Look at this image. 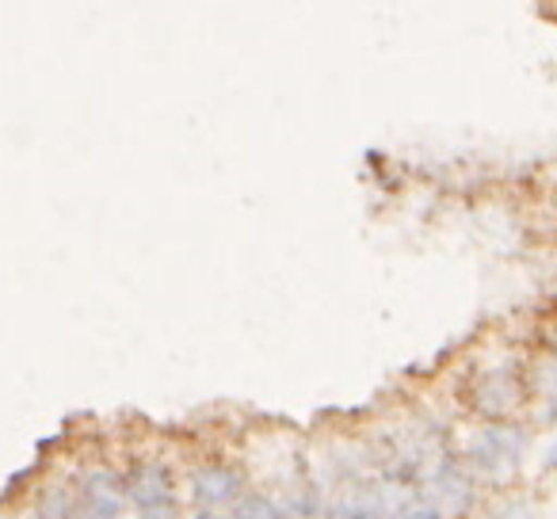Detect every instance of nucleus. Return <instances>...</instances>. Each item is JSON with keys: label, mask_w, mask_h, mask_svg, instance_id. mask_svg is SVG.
Wrapping results in <instances>:
<instances>
[{"label": "nucleus", "mask_w": 557, "mask_h": 519, "mask_svg": "<svg viewBox=\"0 0 557 519\" xmlns=\"http://www.w3.org/2000/svg\"><path fill=\"white\" fill-rule=\"evenodd\" d=\"M470 458H473V466H478L481 473H488V478H500V473H508L511 466L523 458V435H519L516 428L493 424V428H485L478 440H473Z\"/></svg>", "instance_id": "f257e3e1"}, {"label": "nucleus", "mask_w": 557, "mask_h": 519, "mask_svg": "<svg viewBox=\"0 0 557 519\" xmlns=\"http://www.w3.org/2000/svg\"><path fill=\"white\" fill-rule=\"evenodd\" d=\"M191 496L199 508H222V504L245 501V478L233 466H202L191 478Z\"/></svg>", "instance_id": "f03ea898"}, {"label": "nucleus", "mask_w": 557, "mask_h": 519, "mask_svg": "<svg viewBox=\"0 0 557 519\" xmlns=\"http://www.w3.org/2000/svg\"><path fill=\"white\" fill-rule=\"evenodd\" d=\"M126 501H131L138 511L164 508V504H172V478H169V470H164V466H157V462L138 466V470L126 478Z\"/></svg>", "instance_id": "7ed1b4c3"}, {"label": "nucleus", "mask_w": 557, "mask_h": 519, "mask_svg": "<svg viewBox=\"0 0 557 519\" xmlns=\"http://www.w3.org/2000/svg\"><path fill=\"white\" fill-rule=\"evenodd\" d=\"M519 397H523V382L511 379V374H488L478 386V409L485 412V417L500 420L516 409Z\"/></svg>", "instance_id": "20e7f679"}, {"label": "nucleus", "mask_w": 557, "mask_h": 519, "mask_svg": "<svg viewBox=\"0 0 557 519\" xmlns=\"http://www.w3.org/2000/svg\"><path fill=\"white\" fill-rule=\"evenodd\" d=\"M432 485L440 489V493L447 496V501L455 504L458 511H466V508L473 504V485H470V478H466V473L458 470L455 462L440 466V470H435V478H432Z\"/></svg>", "instance_id": "39448f33"}, {"label": "nucleus", "mask_w": 557, "mask_h": 519, "mask_svg": "<svg viewBox=\"0 0 557 519\" xmlns=\"http://www.w3.org/2000/svg\"><path fill=\"white\" fill-rule=\"evenodd\" d=\"M42 519H73L77 516V501H73L70 489H50L47 496H42Z\"/></svg>", "instance_id": "423d86ee"}, {"label": "nucleus", "mask_w": 557, "mask_h": 519, "mask_svg": "<svg viewBox=\"0 0 557 519\" xmlns=\"http://www.w3.org/2000/svg\"><path fill=\"white\" fill-rule=\"evenodd\" d=\"M233 519H278V508L268 501V496H245L233 508Z\"/></svg>", "instance_id": "0eeeda50"}, {"label": "nucleus", "mask_w": 557, "mask_h": 519, "mask_svg": "<svg viewBox=\"0 0 557 519\" xmlns=\"http://www.w3.org/2000/svg\"><path fill=\"white\" fill-rule=\"evenodd\" d=\"M397 519H443L440 508H428V504H420V508H405Z\"/></svg>", "instance_id": "6e6552de"}, {"label": "nucleus", "mask_w": 557, "mask_h": 519, "mask_svg": "<svg viewBox=\"0 0 557 519\" xmlns=\"http://www.w3.org/2000/svg\"><path fill=\"white\" fill-rule=\"evenodd\" d=\"M138 519H180V511H176V504H164V508H149V511H141Z\"/></svg>", "instance_id": "1a4fd4ad"}, {"label": "nucleus", "mask_w": 557, "mask_h": 519, "mask_svg": "<svg viewBox=\"0 0 557 519\" xmlns=\"http://www.w3.org/2000/svg\"><path fill=\"white\" fill-rule=\"evenodd\" d=\"M500 519H534V511L527 508V504H508V511H504Z\"/></svg>", "instance_id": "9d476101"}, {"label": "nucleus", "mask_w": 557, "mask_h": 519, "mask_svg": "<svg viewBox=\"0 0 557 519\" xmlns=\"http://www.w3.org/2000/svg\"><path fill=\"white\" fill-rule=\"evenodd\" d=\"M191 519H225V516H218L214 508H199V516H191Z\"/></svg>", "instance_id": "9b49d317"}, {"label": "nucleus", "mask_w": 557, "mask_h": 519, "mask_svg": "<svg viewBox=\"0 0 557 519\" xmlns=\"http://www.w3.org/2000/svg\"><path fill=\"white\" fill-rule=\"evenodd\" d=\"M546 466H554V470H557V443H554V447H549V455H546Z\"/></svg>", "instance_id": "f8f14e48"}, {"label": "nucleus", "mask_w": 557, "mask_h": 519, "mask_svg": "<svg viewBox=\"0 0 557 519\" xmlns=\"http://www.w3.org/2000/svg\"><path fill=\"white\" fill-rule=\"evenodd\" d=\"M549 348H554V356H557V329L549 333Z\"/></svg>", "instance_id": "ddd939ff"}]
</instances>
